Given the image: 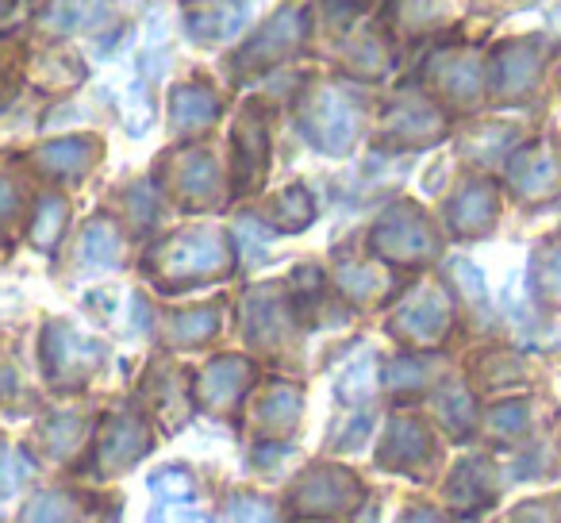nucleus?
Returning a JSON list of instances; mask_svg holds the SVG:
<instances>
[{"label": "nucleus", "instance_id": "nucleus-7", "mask_svg": "<svg viewBox=\"0 0 561 523\" xmlns=\"http://www.w3.org/2000/svg\"><path fill=\"white\" fill-rule=\"evenodd\" d=\"M173 189L178 201L188 208H211L224 201V181H219V166L208 150H185L173 162Z\"/></svg>", "mask_w": 561, "mask_h": 523}, {"label": "nucleus", "instance_id": "nucleus-1", "mask_svg": "<svg viewBox=\"0 0 561 523\" xmlns=\"http://www.w3.org/2000/svg\"><path fill=\"white\" fill-rule=\"evenodd\" d=\"M231 266L227 242L211 227H193V231H178L170 239H162L147 254V270L158 277V285L178 289V285H196L219 277Z\"/></svg>", "mask_w": 561, "mask_h": 523}, {"label": "nucleus", "instance_id": "nucleus-14", "mask_svg": "<svg viewBox=\"0 0 561 523\" xmlns=\"http://www.w3.org/2000/svg\"><path fill=\"white\" fill-rule=\"evenodd\" d=\"M81 262L93 270H112L119 266V258H124V239H119L116 224L104 216H96L93 224L81 231Z\"/></svg>", "mask_w": 561, "mask_h": 523}, {"label": "nucleus", "instance_id": "nucleus-30", "mask_svg": "<svg viewBox=\"0 0 561 523\" xmlns=\"http://www.w3.org/2000/svg\"><path fill=\"white\" fill-rule=\"evenodd\" d=\"M70 515H73L70 500L58 497V492H43V497H35L27 504L24 523H70Z\"/></svg>", "mask_w": 561, "mask_h": 523}, {"label": "nucleus", "instance_id": "nucleus-38", "mask_svg": "<svg viewBox=\"0 0 561 523\" xmlns=\"http://www.w3.org/2000/svg\"><path fill=\"white\" fill-rule=\"evenodd\" d=\"M181 523H211V520H208V515H201V512H188Z\"/></svg>", "mask_w": 561, "mask_h": 523}, {"label": "nucleus", "instance_id": "nucleus-20", "mask_svg": "<svg viewBox=\"0 0 561 523\" xmlns=\"http://www.w3.org/2000/svg\"><path fill=\"white\" fill-rule=\"evenodd\" d=\"M343 62L351 70L366 73V78H381L389 70V47H385L381 35L366 32V35H354V39L343 43Z\"/></svg>", "mask_w": 561, "mask_h": 523}, {"label": "nucleus", "instance_id": "nucleus-36", "mask_svg": "<svg viewBox=\"0 0 561 523\" xmlns=\"http://www.w3.org/2000/svg\"><path fill=\"white\" fill-rule=\"evenodd\" d=\"M16 20V0H0V32Z\"/></svg>", "mask_w": 561, "mask_h": 523}, {"label": "nucleus", "instance_id": "nucleus-18", "mask_svg": "<svg viewBox=\"0 0 561 523\" xmlns=\"http://www.w3.org/2000/svg\"><path fill=\"white\" fill-rule=\"evenodd\" d=\"M312 216H316V204L305 185H289L270 204V219L280 231H305V227L312 224Z\"/></svg>", "mask_w": 561, "mask_h": 523}, {"label": "nucleus", "instance_id": "nucleus-10", "mask_svg": "<svg viewBox=\"0 0 561 523\" xmlns=\"http://www.w3.org/2000/svg\"><path fill=\"white\" fill-rule=\"evenodd\" d=\"M250 374H254V369H250L247 359L224 354V359H216L201 374V400L208 408H231L234 400L242 397V389L250 385Z\"/></svg>", "mask_w": 561, "mask_h": 523}, {"label": "nucleus", "instance_id": "nucleus-17", "mask_svg": "<svg viewBox=\"0 0 561 523\" xmlns=\"http://www.w3.org/2000/svg\"><path fill=\"white\" fill-rule=\"evenodd\" d=\"M32 78H35V86L58 93V89L81 86V78H85V66H81L70 50H43V55L32 62Z\"/></svg>", "mask_w": 561, "mask_h": 523}, {"label": "nucleus", "instance_id": "nucleus-5", "mask_svg": "<svg viewBox=\"0 0 561 523\" xmlns=\"http://www.w3.org/2000/svg\"><path fill=\"white\" fill-rule=\"evenodd\" d=\"M104 346L93 339H81L70 323H50L43 339V362L55 385H78L89 377V369L101 362Z\"/></svg>", "mask_w": 561, "mask_h": 523}, {"label": "nucleus", "instance_id": "nucleus-37", "mask_svg": "<svg viewBox=\"0 0 561 523\" xmlns=\"http://www.w3.org/2000/svg\"><path fill=\"white\" fill-rule=\"evenodd\" d=\"M404 523H438V520H435V515H431V512H412Z\"/></svg>", "mask_w": 561, "mask_h": 523}, {"label": "nucleus", "instance_id": "nucleus-31", "mask_svg": "<svg viewBox=\"0 0 561 523\" xmlns=\"http://www.w3.org/2000/svg\"><path fill=\"white\" fill-rule=\"evenodd\" d=\"M339 285H343V293L346 297H354V300H369L377 289H381V274H374V270H366V266H339Z\"/></svg>", "mask_w": 561, "mask_h": 523}, {"label": "nucleus", "instance_id": "nucleus-25", "mask_svg": "<svg viewBox=\"0 0 561 523\" xmlns=\"http://www.w3.org/2000/svg\"><path fill=\"white\" fill-rule=\"evenodd\" d=\"M435 81L446 96H454V101H473V93H477L473 58H450V62H443L435 70Z\"/></svg>", "mask_w": 561, "mask_h": 523}, {"label": "nucleus", "instance_id": "nucleus-23", "mask_svg": "<svg viewBox=\"0 0 561 523\" xmlns=\"http://www.w3.org/2000/svg\"><path fill=\"white\" fill-rule=\"evenodd\" d=\"M216 328H219L216 308H193V312H178L170 320V343L201 346L208 336H216Z\"/></svg>", "mask_w": 561, "mask_h": 523}, {"label": "nucleus", "instance_id": "nucleus-8", "mask_svg": "<svg viewBox=\"0 0 561 523\" xmlns=\"http://www.w3.org/2000/svg\"><path fill=\"white\" fill-rule=\"evenodd\" d=\"M224 104H219L216 89L204 81H181L170 93V127L178 135H201L219 120Z\"/></svg>", "mask_w": 561, "mask_h": 523}, {"label": "nucleus", "instance_id": "nucleus-35", "mask_svg": "<svg viewBox=\"0 0 561 523\" xmlns=\"http://www.w3.org/2000/svg\"><path fill=\"white\" fill-rule=\"evenodd\" d=\"M20 216V189L12 178H0V231Z\"/></svg>", "mask_w": 561, "mask_h": 523}, {"label": "nucleus", "instance_id": "nucleus-22", "mask_svg": "<svg viewBox=\"0 0 561 523\" xmlns=\"http://www.w3.org/2000/svg\"><path fill=\"white\" fill-rule=\"evenodd\" d=\"M285 328V308L277 300H270V293H254L247 308V331L257 346H273V339Z\"/></svg>", "mask_w": 561, "mask_h": 523}, {"label": "nucleus", "instance_id": "nucleus-39", "mask_svg": "<svg viewBox=\"0 0 561 523\" xmlns=\"http://www.w3.org/2000/svg\"><path fill=\"white\" fill-rule=\"evenodd\" d=\"M147 523H165V520H162V512H150V520H147Z\"/></svg>", "mask_w": 561, "mask_h": 523}, {"label": "nucleus", "instance_id": "nucleus-12", "mask_svg": "<svg viewBox=\"0 0 561 523\" xmlns=\"http://www.w3.org/2000/svg\"><path fill=\"white\" fill-rule=\"evenodd\" d=\"M242 20H247V4H234V0H211L201 4L185 16V27L196 43H219L239 35Z\"/></svg>", "mask_w": 561, "mask_h": 523}, {"label": "nucleus", "instance_id": "nucleus-9", "mask_svg": "<svg viewBox=\"0 0 561 523\" xmlns=\"http://www.w3.org/2000/svg\"><path fill=\"white\" fill-rule=\"evenodd\" d=\"M450 323V312H446V300L438 297L435 289H420L392 320V331H400L404 339H415V343H431L438 339Z\"/></svg>", "mask_w": 561, "mask_h": 523}, {"label": "nucleus", "instance_id": "nucleus-13", "mask_svg": "<svg viewBox=\"0 0 561 523\" xmlns=\"http://www.w3.org/2000/svg\"><path fill=\"white\" fill-rule=\"evenodd\" d=\"M385 135L397 143H427L438 135V116L427 101H397L385 116Z\"/></svg>", "mask_w": 561, "mask_h": 523}, {"label": "nucleus", "instance_id": "nucleus-6", "mask_svg": "<svg viewBox=\"0 0 561 523\" xmlns=\"http://www.w3.org/2000/svg\"><path fill=\"white\" fill-rule=\"evenodd\" d=\"M270 166V135H265L262 104H247V112L234 124V181L239 193H254Z\"/></svg>", "mask_w": 561, "mask_h": 523}, {"label": "nucleus", "instance_id": "nucleus-15", "mask_svg": "<svg viewBox=\"0 0 561 523\" xmlns=\"http://www.w3.org/2000/svg\"><path fill=\"white\" fill-rule=\"evenodd\" d=\"M101 12H104V0H50L47 9H43L39 24L50 35H78L89 24H96Z\"/></svg>", "mask_w": 561, "mask_h": 523}, {"label": "nucleus", "instance_id": "nucleus-26", "mask_svg": "<svg viewBox=\"0 0 561 523\" xmlns=\"http://www.w3.org/2000/svg\"><path fill=\"white\" fill-rule=\"evenodd\" d=\"M427 451V435H423L415 423H408V420H400V423H392V431H389V439H385V462H397V466H404V462H412V458H420V454Z\"/></svg>", "mask_w": 561, "mask_h": 523}, {"label": "nucleus", "instance_id": "nucleus-32", "mask_svg": "<svg viewBox=\"0 0 561 523\" xmlns=\"http://www.w3.org/2000/svg\"><path fill=\"white\" fill-rule=\"evenodd\" d=\"M150 489L162 500H193V477L185 469H158L150 477Z\"/></svg>", "mask_w": 561, "mask_h": 523}, {"label": "nucleus", "instance_id": "nucleus-24", "mask_svg": "<svg viewBox=\"0 0 561 523\" xmlns=\"http://www.w3.org/2000/svg\"><path fill=\"white\" fill-rule=\"evenodd\" d=\"M450 216H454V227H458V231H481L492 216V193L484 185H469L466 193L454 201Z\"/></svg>", "mask_w": 561, "mask_h": 523}, {"label": "nucleus", "instance_id": "nucleus-11", "mask_svg": "<svg viewBox=\"0 0 561 523\" xmlns=\"http://www.w3.org/2000/svg\"><path fill=\"white\" fill-rule=\"evenodd\" d=\"M93 162H96V139H85V135L55 139L35 150V166L47 170L50 178H81Z\"/></svg>", "mask_w": 561, "mask_h": 523}, {"label": "nucleus", "instance_id": "nucleus-4", "mask_svg": "<svg viewBox=\"0 0 561 523\" xmlns=\"http://www.w3.org/2000/svg\"><path fill=\"white\" fill-rule=\"evenodd\" d=\"M377 254H385L389 262H423L435 250V235H431L427 219L412 208V204H400V208L385 212L381 224L369 235Z\"/></svg>", "mask_w": 561, "mask_h": 523}, {"label": "nucleus", "instance_id": "nucleus-16", "mask_svg": "<svg viewBox=\"0 0 561 523\" xmlns=\"http://www.w3.org/2000/svg\"><path fill=\"white\" fill-rule=\"evenodd\" d=\"M147 451V428L139 420H112L108 431H104L101 443V458L104 466H127L139 454Z\"/></svg>", "mask_w": 561, "mask_h": 523}, {"label": "nucleus", "instance_id": "nucleus-19", "mask_svg": "<svg viewBox=\"0 0 561 523\" xmlns=\"http://www.w3.org/2000/svg\"><path fill=\"white\" fill-rule=\"evenodd\" d=\"M346 492H351V485L343 481V474H331V469H316V474L308 477L305 489L297 492V504L308 508V512H331V508L343 504Z\"/></svg>", "mask_w": 561, "mask_h": 523}, {"label": "nucleus", "instance_id": "nucleus-33", "mask_svg": "<svg viewBox=\"0 0 561 523\" xmlns=\"http://www.w3.org/2000/svg\"><path fill=\"white\" fill-rule=\"evenodd\" d=\"M227 515H231V523H277L273 504H270V500H262V497H231Z\"/></svg>", "mask_w": 561, "mask_h": 523}, {"label": "nucleus", "instance_id": "nucleus-3", "mask_svg": "<svg viewBox=\"0 0 561 523\" xmlns=\"http://www.w3.org/2000/svg\"><path fill=\"white\" fill-rule=\"evenodd\" d=\"M308 39V12L300 4H280L231 58L234 78H254L273 66H280L285 58H293Z\"/></svg>", "mask_w": 561, "mask_h": 523}, {"label": "nucleus", "instance_id": "nucleus-27", "mask_svg": "<svg viewBox=\"0 0 561 523\" xmlns=\"http://www.w3.org/2000/svg\"><path fill=\"white\" fill-rule=\"evenodd\" d=\"M535 78V66H530L527 58V47H507L504 55H500V70H496V89L500 93H519L527 81Z\"/></svg>", "mask_w": 561, "mask_h": 523}, {"label": "nucleus", "instance_id": "nucleus-2", "mask_svg": "<svg viewBox=\"0 0 561 523\" xmlns=\"http://www.w3.org/2000/svg\"><path fill=\"white\" fill-rule=\"evenodd\" d=\"M358 101L335 81H320L300 101V135L323 155H346L358 139Z\"/></svg>", "mask_w": 561, "mask_h": 523}, {"label": "nucleus", "instance_id": "nucleus-21", "mask_svg": "<svg viewBox=\"0 0 561 523\" xmlns=\"http://www.w3.org/2000/svg\"><path fill=\"white\" fill-rule=\"evenodd\" d=\"M66 219H70V204L62 201V196H43L39 208H35L32 216V227H27V235H32V242L39 250H50L58 242V235L66 231Z\"/></svg>", "mask_w": 561, "mask_h": 523}, {"label": "nucleus", "instance_id": "nucleus-29", "mask_svg": "<svg viewBox=\"0 0 561 523\" xmlns=\"http://www.w3.org/2000/svg\"><path fill=\"white\" fill-rule=\"evenodd\" d=\"M32 458H27L24 451H12V446H0V492L9 497V492H16L20 485L32 477Z\"/></svg>", "mask_w": 561, "mask_h": 523}, {"label": "nucleus", "instance_id": "nucleus-28", "mask_svg": "<svg viewBox=\"0 0 561 523\" xmlns=\"http://www.w3.org/2000/svg\"><path fill=\"white\" fill-rule=\"evenodd\" d=\"M262 416L277 428H293L300 416V393L293 385H273L270 397L262 400Z\"/></svg>", "mask_w": 561, "mask_h": 523}, {"label": "nucleus", "instance_id": "nucleus-34", "mask_svg": "<svg viewBox=\"0 0 561 523\" xmlns=\"http://www.w3.org/2000/svg\"><path fill=\"white\" fill-rule=\"evenodd\" d=\"M366 389H369V362H354V366L339 377V397H343L346 405H354V400L366 397Z\"/></svg>", "mask_w": 561, "mask_h": 523}]
</instances>
